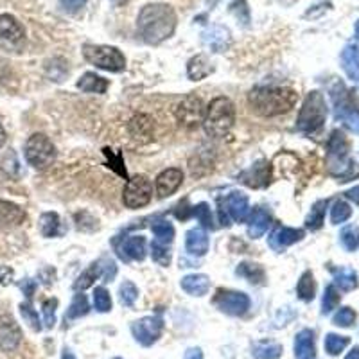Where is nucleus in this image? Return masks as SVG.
I'll list each match as a JSON object with an SVG mask.
<instances>
[{"instance_id":"8","label":"nucleus","mask_w":359,"mask_h":359,"mask_svg":"<svg viewBox=\"0 0 359 359\" xmlns=\"http://www.w3.org/2000/svg\"><path fill=\"white\" fill-rule=\"evenodd\" d=\"M250 216L248 196L243 193L226 194L225 198L219 199V223L223 226H230V221L244 223Z\"/></svg>"},{"instance_id":"22","label":"nucleus","mask_w":359,"mask_h":359,"mask_svg":"<svg viewBox=\"0 0 359 359\" xmlns=\"http://www.w3.org/2000/svg\"><path fill=\"white\" fill-rule=\"evenodd\" d=\"M23 221H25V212L22 207L0 199V228H14Z\"/></svg>"},{"instance_id":"30","label":"nucleus","mask_w":359,"mask_h":359,"mask_svg":"<svg viewBox=\"0 0 359 359\" xmlns=\"http://www.w3.org/2000/svg\"><path fill=\"white\" fill-rule=\"evenodd\" d=\"M235 275L243 276L250 284L254 285H263L266 281V272L261 264L255 263H241L239 266L235 268Z\"/></svg>"},{"instance_id":"25","label":"nucleus","mask_w":359,"mask_h":359,"mask_svg":"<svg viewBox=\"0 0 359 359\" xmlns=\"http://www.w3.org/2000/svg\"><path fill=\"white\" fill-rule=\"evenodd\" d=\"M182 290L191 296H205L210 290V279L203 273H193L182 279Z\"/></svg>"},{"instance_id":"16","label":"nucleus","mask_w":359,"mask_h":359,"mask_svg":"<svg viewBox=\"0 0 359 359\" xmlns=\"http://www.w3.org/2000/svg\"><path fill=\"white\" fill-rule=\"evenodd\" d=\"M184 184V173L182 169H176V167H169V169L162 171L160 175L157 176V196L160 199L169 198L171 194H175L180 189V185Z\"/></svg>"},{"instance_id":"28","label":"nucleus","mask_w":359,"mask_h":359,"mask_svg":"<svg viewBox=\"0 0 359 359\" xmlns=\"http://www.w3.org/2000/svg\"><path fill=\"white\" fill-rule=\"evenodd\" d=\"M212 70H214V67H212V63L205 54L194 56V58H191L189 63H187V76L193 81H202V79L212 74Z\"/></svg>"},{"instance_id":"40","label":"nucleus","mask_w":359,"mask_h":359,"mask_svg":"<svg viewBox=\"0 0 359 359\" xmlns=\"http://www.w3.org/2000/svg\"><path fill=\"white\" fill-rule=\"evenodd\" d=\"M138 298V290L137 285L133 284V282H122L119 287V300L120 304L124 305V307H133V304L137 302Z\"/></svg>"},{"instance_id":"47","label":"nucleus","mask_w":359,"mask_h":359,"mask_svg":"<svg viewBox=\"0 0 359 359\" xmlns=\"http://www.w3.org/2000/svg\"><path fill=\"white\" fill-rule=\"evenodd\" d=\"M341 244L349 252H356L359 248V230L356 226H347L345 230L341 232Z\"/></svg>"},{"instance_id":"24","label":"nucleus","mask_w":359,"mask_h":359,"mask_svg":"<svg viewBox=\"0 0 359 359\" xmlns=\"http://www.w3.org/2000/svg\"><path fill=\"white\" fill-rule=\"evenodd\" d=\"M341 67L345 70L347 78L350 81L358 83L359 81V45L358 43H349L341 52Z\"/></svg>"},{"instance_id":"18","label":"nucleus","mask_w":359,"mask_h":359,"mask_svg":"<svg viewBox=\"0 0 359 359\" xmlns=\"http://www.w3.org/2000/svg\"><path fill=\"white\" fill-rule=\"evenodd\" d=\"M305 232L300 228H290V226H279L270 237V246L276 252H282L284 248L291 246V244L298 243L304 239Z\"/></svg>"},{"instance_id":"61","label":"nucleus","mask_w":359,"mask_h":359,"mask_svg":"<svg viewBox=\"0 0 359 359\" xmlns=\"http://www.w3.org/2000/svg\"><path fill=\"white\" fill-rule=\"evenodd\" d=\"M61 359H76V356L72 354V350L65 349L63 350V356H61Z\"/></svg>"},{"instance_id":"27","label":"nucleus","mask_w":359,"mask_h":359,"mask_svg":"<svg viewBox=\"0 0 359 359\" xmlns=\"http://www.w3.org/2000/svg\"><path fill=\"white\" fill-rule=\"evenodd\" d=\"M128 129L133 138H137L140 142H149L153 138V119L149 116L138 113L129 120Z\"/></svg>"},{"instance_id":"53","label":"nucleus","mask_w":359,"mask_h":359,"mask_svg":"<svg viewBox=\"0 0 359 359\" xmlns=\"http://www.w3.org/2000/svg\"><path fill=\"white\" fill-rule=\"evenodd\" d=\"M99 266H101V279H105V282L113 281V276L117 275L116 263L111 259H101Z\"/></svg>"},{"instance_id":"23","label":"nucleus","mask_w":359,"mask_h":359,"mask_svg":"<svg viewBox=\"0 0 359 359\" xmlns=\"http://www.w3.org/2000/svg\"><path fill=\"white\" fill-rule=\"evenodd\" d=\"M203 43L210 49L212 52H221L230 45V31L221 25H214L208 31L203 32Z\"/></svg>"},{"instance_id":"46","label":"nucleus","mask_w":359,"mask_h":359,"mask_svg":"<svg viewBox=\"0 0 359 359\" xmlns=\"http://www.w3.org/2000/svg\"><path fill=\"white\" fill-rule=\"evenodd\" d=\"M338 304H340V293H338L334 285H327L322 298V313L329 314L332 309H336Z\"/></svg>"},{"instance_id":"44","label":"nucleus","mask_w":359,"mask_h":359,"mask_svg":"<svg viewBox=\"0 0 359 359\" xmlns=\"http://www.w3.org/2000/svg\"><path fill=\"white\" fill-rule=\"evenodd\" d=\"M102 153H105V157L108 158V167H110L111 171H116L117 175L122 176V178H128V173H126L122 155H120V153H113L111 149H108V148L102 149Z\"/></svg>"},{"instance_id":"63","label":"nucleus","mask_w":359,"mask_h":359,"mask_svg":"<svg viewBox=\"0 0 359 359\" xmlns=\"http://www.w3.org/2000/svg\"><path fill=\"white\" fill-rule=\"evenodd\" d=\"M113 359H120V358H113Z\"/></svg>"},{"instance_id":"45","label":"nucleus","mask_w":359,"mask_h":359,"mask_svg":"<svg viewBox=\"0 0 359 359\" xmlns=\"http://www.w3.org/2000/svg\"><path fill=\"white\" fill-rule=\"evenodd\" d=\"M20 314H22V318L25 320V323H28L32 331H36V332L42 331V322H40L38 313L34 311V309H32V305L29 304V302H25V304H20Z\"/></svg>"},{"instance_id":"62","label":"nucleus","mask_w":359,"mask_h":359,"mask_svg":"<svg viewBox=\"0 0 359 359\" xmlns=\"http://www.w3.org/2000/svg\"><path fill=\"white\" fill-rule=\"evenodd\" d=\"M111 2H113V4H119V6H122V4H128L129 0H111Z\"/></svg>"},{"instance_id":"31","label":"nucleus","mask_w":359,"mask_h":359,"mask_svg":"<svg viewBox=\"0 0 359 359\" xmlns=\"http://www.w3.org/2000/svg\"><path fill=\"white\" fill-rule=\"evenodd\" d=\"M332 275L341 291H354L358 287V275L352 268H332Z\"/></svg>"},{"instance_id":"12","label":"nucleus","mask_w":359,"mask_h":359,"mask_svg":"<svg viewBox=\"0 0 359 359\" xmlns=\"http://www.w3.org/2000/svg\"><path fill=\"white\" fill-rule=\"evenodd\" d=\"M131 332H133V338L140 345L151 347L153 343H157L158 338L164 332V320H162L160 314L144 316L131 323Z\"/></svg>"},{"instance_id":"32","label":"nucleus","mask_w":359,"mask_h":359,"mask_svg":"<svg viewBox=\"0 0 359 359\" xmlns=\"http://www.w3.org/2000/svg\"><path fill=\"white\" fill-rule=\"evenodd\" d=\"M327 205H329V199H320L313 205L311 212H309V216L305 217V226H307L309 230H320L323 226V219H325V210H327Z\"/></svg>"},{"instance_id":"50","label":"nucleus","mask_w":359,"mask_h":359,"mask_svg":"<svg viewBox=\"0 0 359 359\" xmlns=\"http://www.w3.org/2000/svg\"><path fill=\"white\" fill-rule=\"evenodd\" d=\"M0 164H2V171H4L6 175H10V176L19 175L20 162H19V158H17V155H14L13 149H10V151L6 153L4 158H2Z\"/></svg>"},{"instance_id":"6","label":"nucleus","mask_w":359,"mask_h":359,"mask_svg":"<svg viewBox=\"0 0 359 359\" xmlns=\"http://www.w3.org/2000/svg\"><path fill=\"white\" fill-rule=\"evenodd\" d=\"M85 60L90 65L108 72H122L126 69L124 54L111 45H94V43H85L83 45Z\"/></svg>"},{"instance_id":"11","label":"nucleus","mask_w":359,"mask_h":359,"mask_svg":"<svg viewBox=\"0 0 359 359\" xmlns=\"http://www.w3.org/2000/svg\"><path fill=\"white\" fill-rule=\"evenodd\" d=\"M332 99H334V113L336 119H340L350 131L359 133V108L350 101V97L347 96V90L341 85H338V90L332 92Z\"/></svg>"},{"instance_id":"2","label":"nucleus","mask_w":359,"mask_h":359,"mask_svg":"<svg viewBox=\"0 0 359 359\" xmlns=\"http://www.w3.org/2000/svg\"><path fill=\"white\" fill-rule=\"evenodd\" d=\"M298 94L287 87H255L248 94L250 108L261 117H276L295 108Z\"/></svg>"},{"instance_id":"38","label":"nucleus","mask_w":359,"mask_h":359,"mask_svg":"<svg viewBox=\"0 0 359 359\" xmlns=\"http://www.w3.org/2000/svg\"><path fill=\"white\" fill-rule=\"evenodd\" d=\"M99 276H101V266H99V261H97V263L90 264V268H88L87 272H83L78 276V281L74 282V290H87V287H90V285L94 284V281H97Z\"/></svg>"},{"instance_id":"36","label":"nucleus","mask_w":359,"mask_h":359,"mask_svg":"<svg viewBox=\"0 0 359 359\" xmlns=\"http://www.w3.org/2000/svg\"><path fill=\"white\" fill-rule=\"evenodd\" d=\"M60 216L56 212H43L40 217V232L43 237H56L60 234Z\"/></svg>"},{"instance_id":"58","label":"nucleus","mask_w":359,"mask_h":359,"mask_svg":"<svg viewBox=\"0 0 359 359\" xmlns=\"http://www.w3.org/2000/svg\"><path fill=\"white\" fill-rule=\"evenodd\" d=\"M184 359H203L202 349H189L185 352Z\"/></svg>"},{"instance_id":"41","label":"nucleus","mask_w":359,"mask_h":359,"mask_svg":"<svg viewBox=\"0 0 359 359\" xmlns=\"http://www.w3.org/2000/svg\"><path fill=\"white\" fill-rule=\"evenodd\" d=\"M350 216H352V208L349 207V203H345L343 199L334 202V205H332L331 208L332 225H341V223H345Z\"/></svg>"},{"instance_id":"29","label":"nucleus","mask_w":359,"mask_h":359,"mask_svg":"<svg viewBox=\"0 0 359 359\" xmlns=\"http://www.w3.org/2000/svg\"><path fill=\"white\" fill-rule=\"evenodd\" d=\"M108 87H110V81L101 78V76H97L96 72H87L78 81L79 90L88 94H106Z\"/></svg>"},{"instance_id":"7","label":"nucleus","mask_w":359,"mask_h":359,"mask_svg":"<svg viewBox=\"0 0 359 359\" xmlns=\"http://www.w3.org/2000/svg\"><path fill=\"white\" fill-rule=\"evenodd\" d=\"M23 155L31 167L38 171L47 169L56 160V148L52 140L43 133H34L23 146Z\"/></svg>"},{"instance_id":"37","label":"nucleus","mask_w":359,"mask_h":359,"mask_svg":"<svg viewBox=\"0 0 359 359\" xmlns=\"http://www.w3.org/2000/svg\"><path fill=\"white\" fill-rule=\"evenodd\" d=\"M88 311H90V307H88L87 295H83V293H78V295L74 296V300H72L70 307L67 309V314H65V322H72V320H78V318L85 316Z\"/></svg>"},{"instance_id":"20","label":"nucleus","mask_w":359,"mask_h":359,"mask_svg":"<svg viewBox=\"0 0 359 359\" xmlns=\"http://www.w3.org/2000/svg\"><path fill=\"white\" fill-rule=\"evenodd\" d=\"M272 225V216L266 208L259 207L250 212L248 216V235L252 239H261Z\"/></svg>"},{"instance_id":"60","label":"nucleus","mask_w":359,"mask_h":359,"mask_svg":"<svg viewBox=\"0 0 359 359\" xmlns=\"http://www.w3.org/2000/svg\"><path fill=\"white\" fill-rule=\"evenodd\" d=\"M6 140H8V135H6V129H4V126L0 124V148H2V146H4V144H6Z\"/></svg>"},{"instance_id":"43","label":"nucleus","mask_w":359,"mask_h":359,"mask_svg":"<svg viewBox=\"0 0 359 359\" xmlns=\"http://www.w3.org/2000/svg\"><path fill=\"white\" fill-rule=\"evenodd\" d=\"M151 255L153 261L160 266H169L171 264V250L169 244H162L158 241H153L151 243Z\"/></svg>"},{"instance_id":"19","label":"nucleus","mask_w":359,"mask_h":359,"mask_svg":"<svg viewBox=\"0 0 359 359\" xmlns=\"http://www.w3.org/2000/svg\"><path fill=\"white\" fill-rule=\"evenodd\" d=\"M25 36L23 25L13 14H0V40L8 43H20Z\"/></svg>"},{"instance_id":"10","label":"nucleus","mask_w":359,"mask_h":359,"mask_svg":"<svg viewBox=\"0 0 359 359\" xmlns=\"http://www.w3.org/2000/svg\"><path fill=\"white\" fill-rule=\"evenodd\" d=\"M212 304L228 316H243L248 313L252 302H250V296L243 291L217 290L214 298H212Z\"/></svg>"},{"instance_id":"13","label":"nucleus","mask_w":359,"mask_h":359,"mask_svg":"<svg viewBox=\"0 0 359 359\" xmlns=\"http://www.w3.org/2000/svg\"><path fill=\"white\" fill-rule=\"evenodd\" d=\"M176 120L180 122V126H184L187 129H193L196 126L203 124V119H205V106L203 101L196 96H187L184 101L176 106Z\"/></svg>"},{"instance_id":"4","label":"nucleus","mask_w":359,"mask_h":359,"mask_svg":"<svg viewBox=\"0 0 359 359\" xmlns=\"http://www.w3.org/2000/svg\"><path fill=\"white\" fill-rule=\"evenodd\" d=\"M235 124V106L228 97H216L205 110L203 129L212 138H221L230 133Z\"/></svg>"},{"instance_id":"57","label":"nucleus","mask_w":359,"mask_h":359,"mask_svg":"<svg viewBox=\"0 0 359 359\" xmlns=\"http://www.w3.org/2000/svg\"><path fill=\"white\" fill-rule=\"evenodd\" d=\"M345 196L350 199V202H354L356 205H359V185H356V187H352V189L347 191Z\"/></svg>"},{"instance_id":"55","label":"nucleus","mask_w":359,"mask_h":359,"mask_svg":"<svg viewBox=\"0 0 359 359\" xmlns=\"http://www.w3.org/2000/svg\"><path fill=\"white\" fill-rule=\"evenodd\" d=\"M14 281V270L10 266H0V285H10Z\"/></svg>"},{"instance_id":"1","label":"nucleus","mask_w":359,"mask_h":359,"mask_svg":"<svg viewBox=\"0 0 359 359\" xmlns=\"http://www.w3.org/2000/svg\"><path fill=\"white\" fill-rule=\"evenodd\" d=\"M176 13L167 4L144 6L137 19L138 34L149 45H158L164 40L173 36L176 29Z\"/></svg>"},{"instance_id":"54","label":"nucleus","mask_w":359,"mask_h":359,"mask_svg":"<svg viewBox=\"0 0 359 359\" xmlns=\"http://www.w3.org/2000/svg\"><path fill=\"white\" fill-rule=\"evenodd\" d=\"M87 0H61V6L67 13H78L81 8H85Z\"/></svg>"},{"instance_id":"42","label":"nucleus","mask_w":359,"mask_h":359,"mask_svg":"<svg viewBox=\"0 0 359 359\" xmlns=\"http://www.w3.org/2000/svg\"><path fill=\"white\" fill-rule=\"evenodd\" d=\"M94 307H96V311H99V313H108V311H111V296L110 293H108V290L102 287V285H99V287L94 290Z\"/></svg>"},{"instance_id":"5","label":"nucleus","mask_w":359,"mask_h":359,"mask_svg":"<svg viewBox=\"0 0 359 359\" xmlns=\"http://www.w3.org/2000/svg\"><path fill=\"white\" fill-rule=\"evenodd\" d=\"M327 119V102L322 92L313 90L305 97L304 105L300 108L298 119H296V129L302 133H314L322 129Z\"/></svg>"},{"instance_id":"56","label":"nucleus","mask_w":359,"mask_h":359,"mask_svg":"<svg viewBox=\"0 0 359 359\" xmlns=\"http://www.w3.org/2000/svg\"><path fill=\"white\" fill-rule=\"evenodd\" d=\"M20 290L23 291V295L28 296L29 300L32 298V295H34V290H36V282L31 281V279H25V281L20 282Z\"/></svg>"},{"instance_id":"33","label":"nucleus","mask_w":359,"mask_h":359,"mask_svg":"<svg viewBox=\"0 0 359 359\" xmlns=\"http://www.w3.org/2000/svg\"><path fill=\"white\" fill-rule=\"evenodd\" d=\"M252 356L255 359H279L282 356V345L275 341H259L252 347Z\"/></svg>"},{"instance_id":"26","label":"nucleus","mask_w":359,"mask_h":359,"mask_svg":"<svg viewBox=\"0 0 359 359\" xmlns=\"http://www.w3.org/2000/svg\"><path fill=\"white\" fill-rule=\"evenodd\" d=\"M295 358L296 359H316V345H314V332L311 329L300 331L295 338Z\"/></svg>"},{"instance_id":"9","label":"nucleus","mask_w":359,"mask_h":359,"mask_svg":"<svg viewBox=\"0 0 359 359\" xmlns=\"http://www.w3.org/2000/svg\"><path fill=\"white\" fill-rule=\"evenodd\" d=\"M153 198V185L148 176L137 175L128 180L122 193V203L128 208H142L149 205Z\"/></svg>"},{"instance_id":"17","label":"nucleus","mask_w":359,"mask_h":359,"mask_svg":"<svg viewBox=\"0 0 359 359\" xmlns=\"http://www.w3.org/2000/svg\"><path fill=\"white\" fill-rule=\"evenodd\" d=\"M22 341V331L13 318H0V350L13 352Z\"/></svg>"},{"instance_id":"51","label":"nucleus","mask_w":359,"mask_h":359,"mask_svg":"<svg viewBox=\"0 0 359 359\" xmlns=\"http://www.w3.org/2000/svg\"><path fill=\"white\" fill-rule=\"evenodd\" d=\"M56 307H58V300L47 298L43 300V320H45V327L52 329L56 325Z\"/></svg>"},{"instance_id":"15","label":"nucleus","mask_w":359,"mask_h":359,"mask_svg":"<svg viewBox=\"0 0 359 359\" xmlns=\"http://www.w3.org/2000/svg\"><path fill=\"white\" fill-rule=\"evenodd\" d=\"M239 180L244 185H248L252 189H263L272 182V164L268 160L255 162L254 166L246 169Z\"/></svg>"},{"instance_id":"48","label":"nucleus","mask_w":359,"mask_h":359,"mask_svg":"<svg viewBox=\"0 0 359 359\" xmlns=\"http://www.w3.org/2000/svg\"><path fill=\"white\" fill-rule=\"evenodd\" d=\"M193 216L202 223L205 228H214V221H212V214H210V207L208 203H198L196 207H193Z\"/></svg>"},{"instance_id":"35","label":"nucleus","mask_w":359,"mask_h":359,"mask_svg":"<svg viewBox=\"0 0 359 359\" xmlns=\"http://www.w3.org/2000/svg\"><path fill=\"white\" fill-rule=\"evenodd\" d=\"M296 295H298L300 300H304V302H311L314 298V295H316V282H314L313 273H302L298 284H296Z\"/></svg>"},{"instance_id":"34","label":"nucleus","mask_w":359,"mask_h":359,"mask_svg":"<svg viewBox=\"0 0 359 359\" xmlns=\"http://www.w3.org/2000/svg\"><path fill=\"white\" fill-rule=\"evenodd\" d=\"M151 230L155 234V241L162 244H171L175 239V226L167 219H162V217L155 219L151 225Z\"/></svg>"},{"instance_id":"59","label":"nucleus","mask_w":359,"mask_h":359,"mask_svg":"<svg viewBox=\"0 0 359 359\" xmlns=\"http://www.w3.org/2000/svg\"><path fill=\"white\" fill-rule=\"evenodd\" d=\"M345 359H359V347H354V349L350 350L349 354L345 356Z\"/></svg>"},{"instance_id":"52","label":"nucleus","mask_w":359,"mask_h":359,"mask_svg":"<svg viewBox=\"0 0 359 359\" xmlns=\"http://www.w3.org/2000/svg\"><path fill=\"white\" fill-rule=\"evenodd\" d=\"M230 11L243 25H250V8L246 4V0H235L234 4L230 6Z\"/></svg>"},{"instance_id":"39","label":"nucleus","mask_w":359,"mask_h":359,"mask_svg":"<svg viewBox=\"0 0 359 359\" xmlns=\"http://www.w3.org/2000/svg\"><path fill=\"white\" fill-rule=\"evenodd\" d=\"M349 343L350 338L340 336V334H332L331 332V334H327V338H325V350H327L329 356H338L349 347Z\"/></svg>"},{"instance_id":"49","label":"nucleus","mask_w":359,"mask_h":359,"mask_svg":"<svg viewBox=\"0 0 359 359\" xmlns=\"http://www.w3.org/2000/svg\"><path fill=\"white\" fill-rule=\"evenodd\" d=\"M332 322L334 325L338 327H352L356 322V311L352 307H341L334 318H332Z\"/></svg>"},{"instance_id":"21","label":"nucleus","mask_w":359,"mask_h":359,"mask_svg":"<svg viewBox=\"0 0 359 359\" xmlns=\"http://www.w3.org/2000/svg\"><path fill=\"white\" fill-rule=\"evenodd\" d=\"M185 248L191 255H196V257H203V255L208 252V234L205 232V228L202 226H196V228H191L185 235Z\"/></svg>"},{"instance_id":"14","label":"nucleus","mask_w":359,"mask_h":359,"mask_svg":"<svg viewBox=\"0 0 359 359\" xmlns=\"http://www.w3.org/2000/svg\"><path fill=\"white\" fill-rule=\"evenodd\" d=\"M117 255H119L124 263L129 261H144L146 254H148V241L144 235H131V237H122L117 239L116 243Z\"/></svg>"},{"instance_id":"3","label":"nucleus","mask_w":359,"mask_h":359,"mask_svg":"<svg viewBox=\"0 0 359 359\" xmlns=\"http://www.w3.org/2000/svg\"><path fill=\"white\" fill-rule=\"evenodd\" d=\"M350 146L345 135L334 129L327 144V167L334 178L340 182H350L359 176V167L349 155Z\"/></svg>"}]
</instances>
